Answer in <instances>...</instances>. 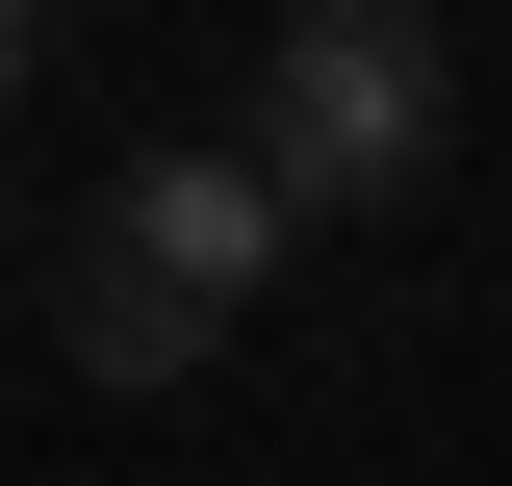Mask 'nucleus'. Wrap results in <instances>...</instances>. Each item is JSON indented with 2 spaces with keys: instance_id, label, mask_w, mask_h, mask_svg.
<instances>
[{
  "instance_id": "obj_1",
  "label": "nucleus",
  "mask_w": 512,
  "mask_h": 486,
  "mask_svg": "<svg viewBox=\"0 0 512 486\" xmlns=\"http://www.w3.org/2000/svg\"><path fill=\"white\" fill-rule=\"evenodd\" d=\"M231 154L308 231H359V205H410L461 154V52H436V0H308L282 52H256V103H231Z\"/></svg>"
},
{
  "instance_id": "obj_2",
  "label": "nucleus",
  "mask_w": 512,
  "mask_h": 486,
  "mask_svg": "<svg viewBox=\"0 0 512 486\" xmlns=\"http://www.w3.org/2000/svg\"><path fill=\"white\" fill-rule=\"evenodd\" d=\"M103 256H154V282H205V307H256L282 256H308V205H282V180L231 154V128H205V154H128V180H103Z\"/></svg>"
},
{
  "instance_id": "obj_3",
  "label": "nucleus",
  "mask_w": 512,
  "mask_h": 486,
  "mask_svg": "<svg viewBox=\"0 0 512 486\" xmlns=\"http://www.w3.org/2000/svg\"><path fill=\"white\" fill-rule=\"evenodd\" d=\"M52 333H77V384H128V410L231 359V307H205V282H154V256H103V231H77V282H52Z\"/></svg>"
},
{
  "instance_id": "obj_4",
  "label": "nucleus",
  "mask_w": 512,
  "mask_h": 486,
  "mask_svg": "<svg viewBox=\"0 0 512 486\" xmlns=\"http://www.w3.org/2000/svg\"><path fill=\"white\" fill-rule=\"evenodd\" d=\"M26 52H52V26H26V0H0V103H26Z\"/></svg>"
}]
</instances>
